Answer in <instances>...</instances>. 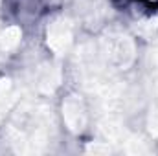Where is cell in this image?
Segmentation results:
<instances>
[{
    "mask_svg": "<svg viewBox=\"0 0 158 156\" xmlns=\"http://www.w3.org/2000/svg\"><path fill=\"white\" fill-rule=\"evenodd\" d=\"M52 110L48 107L26 109L9 129L11 145L17 153H42L50 142Z\"/></svg>",
    "mask_w": 158,
    "mask_h": 156,
    "instance_id": "obj_1",
    "label": "cell"
},
{
    "mask_svg": "<svg viewBox=\"0 0 158 156\" xmlns=\"http://www.w3.org/2000/svg\"><path fill=\"white\" fill-rule=\"evenodd\" d=\"M99 55L109 68L127 70L134 61V42L123 33H109L99 44Z\"/></svg>",
    "mask_w": 158,
    "mask_h": 156,
    "instance_id": "obj_2",
    "label": "cell"
},
{
    "mask_svg": "<svg viewBox=\"0 0 158 156\" xmlns=\"http://www.w3.org/2000/svg\"><path fill=\"white\" fill-rule=\"evenodd\" d=\"M46 40H48V48L55 55H64L72 44V22L64 17L52 20L48 24Z\"/></svg>",
    "mask_w": 158,
    "mask_h": 156,
    "instance_id": "obj_3",
    "label": "cell"
},
{
    "mask_svg": "<svg viewBox=\"0 0 158 156\" xmlns=\"http://www.w3.org/2000/svg\"><path fill=\"white\" fill-rule=\"evenodd\" d=\"M63 117L72 132H81L86 127V109L77 96H68L63 101Z\"/></svg>",
    "mask_w": 158,
    "mask_h": 156,
    "instance_id": "obj_4",
    "label": "cell"
},
{
    "mask_svg": "<svg viewBox=\"0 0 158 156\" xmlns=\"http://www.w3.org/2000/svg\"><path fill=\"white\" fill-rule=\"evenodd\" d=\"M17 99V90L11 79H0V117L4 116Z\"/></svg>",
    "mask_w": 158,
    "mask_h": 156,
    "instance_id": "obj_5",
    "label": "cell"
},
{
    "mask_svg": "<svg viewBox=\"0 0 158 156\" xmlns=\"http://www.w3.org/2000/svg\"><path fill=\"white\" fill-rule=\"evenodd\" d=\"M22 39V30L19 26H7L2 33H0V50L2 51H11L15 50Z\"/></svg>",
    "mask_w": 158,
    "mask_h": 156,
    "instance_id": "obj_6",
    "label": "cell"
},
{
    "mask_svg": "<svg viewBox=\"0 0 158 156\" xmlns=\"http://www.w3.org/2000/svg\"><path fill=\"white\" fill-rule=\"evenodd\" d=\"M61 83V72L59 68H53V66H46L42 68L39 76V88L44 92H53Z\"/></svg>",
    "mask_w": 158,
    "mask_h": 156,
    "instance_id": "obj_7",
    "label": "cell"
},
{
    "mask_svg": "<svg viewBox=\"0 0 158 156\" xmlns=\"http://www.w3.org/2000/svg\"><path fill=\"white\" fill-rule=\"evenodd\" d=\"M86 153H90V154H110L112 147L109 145V142H96V143L86 145Z\"/></svg>",
    "mask_w": 158,
    "mask_h": 156,
    "instance_id": "obj_8",
    "label": "cell"
},
{
    "mask_svg": "<svg viewBox=\"0 0 158 156\" xmlns=\"http://www.w3.org/2000/svg\"><path fill=\"white\" fill-rule=\"evenodd\" d=\"M156 28H158V17L140 24V31H142V33H151V31H155Z\"/></svg>",
    "mask_w": 158,
    "mask_h": 156,
    "instance_id": "obj_9",
    "label": "cell"
},
{
    "mask_svg": "<svg viewBox=\"0 0 158 156\" xmlns=\"http://www.w3.org/2000/svg\"><path fill=\"white\" fill-rule=\"evenodd\" d=\"M0 2H2V0H0Z\"/></svg>",
    "mask_w": 158,
    "mask_h": 156,
    "instance_id": "obj_10",
    "label": "cell"
}]
</instances>
